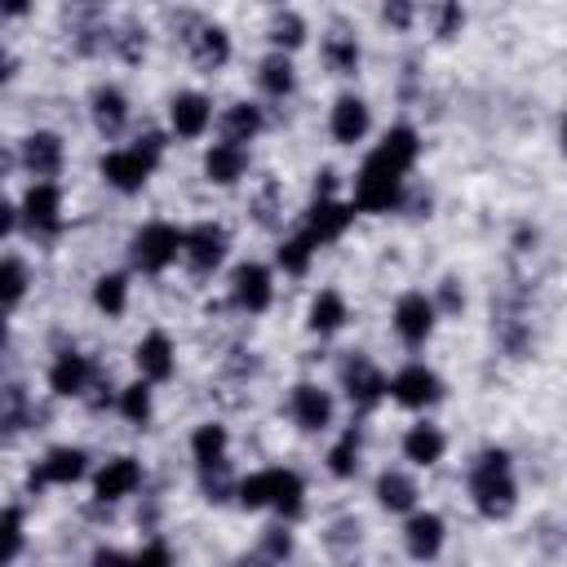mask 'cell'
<instances>
[{
	"instance_id": "6da1fadb",
	"label": "cell",
	"mask_w": 567,
	"mask_h": 567,
	"mask_svg": "<svg viewBox=\"0 0 567 567\" xmlns=\"http://www.w3.org/2000/svg\"><path fill=\"white\" fill-rule=\"evenodd\" d=\"M470 501L483 518H509L518 505V483H514V465L505 447H487L478 452L474 470H470Z\"/></svg>"
},
{
	"instance_id": "7a4b0ae2",
	"label": "cell",
	"mask_w": 567,
	"mask_h": 567,
	"mask_svg": "<svg viewBox=\"0 0 567 567\" xmlns=\"http://www.w3.org/2000/svg\"><path fill=\"white\" fill-rule=\"evenodd\" d=\"M403 168H394L390 159H381L377 151L363 159V168L354 173V208L359 213H390V208H399V199H403Z\"/></svg>"
},
{
	"instance_id": "3957f363",
	"label": "cell",
	"mask_w": 567,
	"mask_h": 567,
	"mask_svg": "<svg viewBox=\"0 0 567 567\" xmlns=\"http://www.w3.org/2000/svg\"><path fill=\"white\" fill-rule=\"evenodd\" d=\"M177 40L186 44V53H190V62H195L199 71H217V66H226V58H230V35H226V27L204 22L199 13H177Z\"/></svg>"
},
{
	"instance_id": "277c9868",
	"label": "cell",
	"mask_w": 567,
	"mask_h": 567,
	"mask_svg": "<svg viewBox=\"0 0 567 567\" xmlns=\"http://www.w3.org/2000/svg\"><path fill=\"white\" fill-rule=\"evenodd\" d=\"M182 244H186V230H177V226H168V221H146V226L128 239V257H133L137 270L159 275L164 266L177 261Z\"/></svg>"
},
{
	"instance_id": "5b68a950",
	"label": "cell",
	"mask_w": 567,
	"mask_h": 567,
	"mask_svg": "<svg viewBox=\"0 0 567 567\" xmlns=\"http://www.w3.org/2000/svg\"><path fill=\"white\" fill-rule=\"evenodd\" d=\"M155 164H159V159H151L142 146H120V151L102 155V177H106L115 190L133 195V190H142V186L151 182Z\"/></svg>"
},
{
	"instance_id": "8992f818",
	"label": "cell",
	"mask_w": 567,
	"mask_h": 567,
	"mask_svg": "<svg viewBox=\"0 0 567 567\" xmlns=\"http://www.w3.org/2000/svg\"><path fill=\"white\" fill-rule=\"evenodd\" d=\"M341 390H346V399H350L359 412L377 408V403H381V394H390L385 377L377 372V363H372L368 354H350V359L341 363Z\"/></svg>"
},
{
	"instance_id": "52a82bcc",
	"label": "cell",
	"mask_w": 567,
	"mask_h": 567,
	"mask_svg": "<svg viewBox=\"0 0 567 567\" xmlns=\"http://www.w3.org/2000/svg\"><path fill=\"white\" fill-rule=\"evenodd\" d=\"M434 319H439V306L425 297V292H403L394 301V332L408 341V346H425L430 332H434Z\"/></svg>"
},
{
	"instance_id": "ba28073f",
	"label": "cell",
	"mask_w": 567,
	"mask_h": 567,
	"mask_svg": "<svg viewBox=\"0 0 567 567\" xmlns=\"http://www.w3.org/2000/svg\"><path fill=\"white\" fill-rule=\"evenodd\" d=\"M390 394H394V403H403V408H430V403L443 399V381H439V372H430L425 363H408V368L394 372Z\"/></svg>"
},
{
	"instance_id": "9c48e42d",
	"label": "cell",
	"mask_w": 567,
	"mask_h": 567,
	"mask_svg": "<svg viewBox=\"0 0 567 567\" xmlns=\"http://www.w3.org/2000/svg\"><path fill=\"white\" fill-rule=\"evenodd\" d=\"M270 297H275V284H270V270H266V266H257V261L235 266V275H230V301H235L239 310L261 315V310L270 306Z\"/></svg>"
},
{
	"instance_id": "30bf717a",
	"label": "cell",
	"mask_w": 567,
	"mask_h": 567,
	"mask_svg": "<svg viewBox=\"0 0 567 567\" xmlns=\"http://www.w3.org/2000/svg\"><path fill=\"white\" fill-rule=\"evenodd\" d=\"M22 221L27 230L35 235H53L62 226V190L53 182H35L27 195H22Z\"/></svg>"
},
{
	"instance_id": "8fae6325",
	"label": "cell",
	"mask_w": 567,
	"mask_h": 567,
	"mask_svg": "<svg viewBox=\"0 0 567 567\" xmlns=\"http://www.w3.org/2000/svg\"><path fill=\"white\" fill-rule=\"evenodd\" d=\"M226 248H230L226 230H221L217 221H199V226H190V230H186L182 257H186L195 270H217V266L226 261Z\"/></svg>"
},
{
	"instance_id": "7c38bea8",
	"label": "cell",
	"mask_w": 567,
	"mask_h": 567,
	"mask_svg": "<svg viewBox=\"0 0 567 567\" xmlns=\"http://www.w3.org/2000/svg\"><path fill=\"white\" fill-rule=\"evenodd\" d=\"M84 470H89L84 447H71V443L49 447L44 461L31 470V492H40L44 483H75V478H84Z\"/></svg>"
},
{
	"instance_id": "4fadbf2b",
	"label": "cell",
	"mask_w": 567,
	"mask_h": 567,
	"mask_svg": "<svg viewBox=\"0 0 567 567\" xmlns=\"http://www.w3.org/2000/svg\"><path fill=\"white\" fill-rule=\"evenodd\" d=\"M137 487H142V465H137L133 456H111V461L97 470V478H93V496H97L102 505H115V501L133 496Z\"/></svg>"
},
{
	"instance_id": "5bb4252c",
	"label": "cell",
	"mask_w": 567,
	"mask_h": 567,
	"mask_svg": "<svg viewBox=\"0 0 567 567\" xmlns=\"http://www.w3.org/2000/svg\"><path fill=\"white\" fill-rule=\"evenodd\" d=\"M443 540H447V527H443L439 514H430V509L408 514V523H403V549H408L416 563H430V558L443 549Z\"/></svg>"
},
{
	"instance_id": "9a60e30c",
	"label": "cell",
	"mask_w": 567,
	"mask_h": 567,
	"mask_svg": "<svg viewBox=\"0 0 567 567\" xmlns=\"http://www.w3.org/2000/svg\"><path fill=\"white\" fill-rule=\"evenodd\" d=\"M22 168H27L35 182L58 177V168H62V137L49 133V128L27 133V137H22Z\"/></svg>"
},
{
	"instance_id": "2e32d148",
	"label": "cell",
	"mask_w": 567,
	"mask_h": 567,
	"mask_svg": "<svg viewBox=\"0 0 567 567\" xmlns=\"http://www.w3.org/2000/svg\"><path fill=\"white\" fill-rule=\"evenodd\" d=\"M288 412H292V421H297L306 434H319V430L332 425V399H328V390H319V385H310V381L292 385Z\"/></svg>"
},
{
	"instance_id": "e0dca14e",
	"label": "cell",
	"mask_w": 567,
	"mask_h": 567,
	"mask_svg": "<svg viewBox=\"0 0 567 567\" xmlns=\"http://www.w3.org/2000/svg\"><path fill=\"white\" fill-rule=\"evenodd\" d=\"M354 204H346V199H315V208H310V217H306V235L315 239V244H332V239H341L346 235V226L354 221Z\"/></svg>"
},
{
	"instance_id": "ac0fdd59",
	"label": "cell",
	"mask_w": 567,
	"mask_h": 567,
	"mask_svg": "<svg viewBox=\"0 0 567 567\" xmlns=\"http://www.w3.org/2000/svg\"><path fill=\"white\" fill-rule=\"evenodd\" d=\"M89 385H93V363H89V354L62 350V354L53 359V368H49V390L62 394V399H80Z\"/></svg>"
},
{
	"instance_id": "d6986e66",
	"label": "cell",
	"mask_w": 567,
	"mask_h": 567,
	"mask_svg": "<svg viewBox=\"0 0 567 567\" xmlns=\"http://www.w3.org/2000/svg\"><path fill=\"white\" fill-rule=\"evenodd\" d=\"M368 124H372V115H368V102H363V97H354V93H341V97L332 102V120H328V128H332V142H341V146H354V142H363Z\"/></svg>"
},
{
	"instance_id": "ffe728a7",
	"label": "cell",
	"mask_w": 567,
	"mask_h": 567,
	"mask_svg": "<svg viewBox=\"0 0 567 567\" xmlns=\"http://www.w3.org/2000/svg\"><path fill=\"white\" fill-rule=\"evenodd\" d=\"M133 363L142 372V381H168L173 368H177V354H173V341L164 332H146L133 350Z\"/></svg>"
},
{
	"instance_id": "44dd1931",
	"label": "cell",
	"mask_w": 567,
	"mask_h": 567,
	"mask_svg": "<svg viewBox=\"0 0 567 567\" xmlns=\"http://www.w3.org/2000/svg\"><path fill=\"white\" fill-rule=\"evenodd\" d=\"M208 120H213V102L204 93H177L168 102V124L177 137H199L208 128Z\"/></svg>"
},
{
	"instance_id": "7402d4cb",
	"label": "cell",
	"mask_w": 567,
	"mask_h": 567,
	"mask_svg": "<svg viewBox=\"0 0 567 567\" xmlns=\"http://www.w3.org/2000/svg\"><path fill=\"white\" fill-rule=\"evenodd\" d=\"M204 173H208V182L230 186V182H239L248 173V151L230 146V142H213L208 155H204Z\"/></svg>"
},
{
	"instance_id": "603a6c76",
	"label": "cell",
	"mask_w": 567,
	"mask_h": 567,
	"mask_svg": "<svg viewBox=\"0 0 567 567\" xmlns=\"http://www.w3.org/2000/svg\"><path fill=\"white\" fill-rule=\"evenodd\" d=\"M270 509L292 523L306 509V483L297 478V470H270Z\"/></svg>"
},
{
	"instance_id": "cb8c5ba5",
	"label": "cell",
	"mask_w": 567,
	"mask_h": 567,
	"mask_svg": "<svg viewBox=\"0 0 567 567\" xmlns=\"http://www.w3.org/2000/svg\"><path fill=\"white\" fill-rule=\"evenodd\" d=\"M226 447H230V439H226V425H199L195 434H190V456H195V465H199V474L204 470H221V465H230L226 461Z\"/></svg>"
},
{
	"instance_id": "d4e9b609",
	"label": "cell",
	"mask_w": 567,
	"mask_h": 567,
	"mask_svg": "<svg viewBox=\"0 0 567 567\" xmlns=\"http://www.w3.org/2000/svg\"><path fill=\"white\" fill-rule=\"evenodd\" d=\"M346 319H350V310H346V297H341L337 288H323V292H315V301H310V310H306V323H310V332L328 337V332H337Z\"/></svg>"
},
{
	"instance_id": "484cf974",
	"label": "cell",
	"mask_w": 567,
	"mask_h": 567,
	"mask_svg": "<svg viewBox=\"0 0 567 567\" xmlns=\"http://www.w3.org/2000/svg\"><path fill=\"white\" fill-rule=\"evenodd\" d=\"M443 447H447V439H443V430L430 425V421H421V425H412V430L403 434V456H408L412 465H434V461H443Z\"/></svg>"
},
{
	"instance_id": "4316f807",
	"label": "cell",
	"mask_w": 567,
	"mask_h": 567,
	"mask_svg": "<svg viewBox=\"0 0 567 567\" xmlns=\"http://www.w3.org/2000/svg\"><path fill=\"white\" fill-rule=\"evenodd\" d=\"M377 501H381V509H390V514H416V483H412L403 470H385V474L377 478Z\"/></svg>"
},
{
	"instance_id": "83f0119b",
	"label": "cell",
	"mask_w": 567,
	"mask_h": 567,
	"mask_svg": "<svg viewBox=\"0 0 567 567\" xmlns=\"http://www.w3.org/2000/svg\"><path fill=\"white\" fill-rule=\"evenodd\" d=\"M124 120H128V97H124L120 89H111V84L93 89V124H97L106 137H115V133L124 128Z\"/></svg>"
},
{
	"instance_id": "f1b7e54d",
	"label": "cell",
	"mask_w": 567,
	"mask_h": 567,
	"mask_svg": "<svg viewBox=\"0 0 567 567\" xmlns=\"http://www.w3.org/2000/svg\"><path fill=\"white\" fill-rule=\"evenodd\" d=\"M257 133H261V111H257L252 102H235V106L221 115V142L244 146V142H252Z\"/></svg>"
},
{
	"instance_id": "f546056e",
	"label": "cell",
	"mask_w": 567,
	"mask_h": 567,
	"mask_svg": "<svg viewBox=\"0 0 567 567\" xmlns=\"http://www.w3.org/2000/svg\"><path fill=\"white\" fill-rule=\"evenodd\" d=\"M257 84H261L270 97H288L292 84H297V71H292L288 53H270V58H261V66H257Z\"/></svg>"
},
{
	"instance_id": "4dcf8cb0",
	"label": "cell",
	"mask_w": 567,
	"mask_h": 567,
	"mask_svg": "<svg viewBox=\"0 0 567 567\" xmlns=\"http://www.w3.org/2000/svg\"><path fill=\"white\" fill-rule=\"evenodd\" d=\"M323 62H328L332 75H354V71H359V44H354V35L332 31V35L323 40Z\"/></svg>"
},
{
	"instance_id": "1f68e13d",
	"label": "cell",
	"mask_w": 567,
	"mask_h": 567,
	"mask_svg": "<svg viewBox=\"0 0 567 567\" xmlns=\"http://www.w3.org/2000/svg\"><path fill=\"white\" fill-rule=\"evenodd\" d=\"M93 306L102 310V315H124V306H128V279L124 275H102L97 284H93Z\"/></svg>"
},
{
	"instance_id": "d6a6232c",
	"label": "cell",
	"mask_w": 567,
	"mask_h": 567,
	"mask_svg": "<svg viewBox=\"0 0 567 567\" xmlns=\"http://www.w3.org/2000/svg\"><path fill=\"white\" fill-rule=\"evenodd\" d=\"M115 408H120V416L124 421H133V425H146L151 421V381H133V385H124L120 390V399H115Z\"/></svg>"
},
{
	"instance_id": "836d02e7",
	"label": "cell",
	"mask_w": 567,
	"mask_h": 567,
	"mask_svg": "<svg viewBox=\"0 0 567 567\" xmlns=\"http://www.w3.org/2000/svg\"><path fill=\"white\" fill-rule=\"evenodd\" d=\"M306 40V22H301V13H292V9H279L275 18H270V44H275V53H284V49H297Z\"/></svg>"
},
{
	"instance_id": "e575fe53",
	"label": "cell",
	"mask_w": 567,
	"mask_h": 567,
	"mask_svg": "<svg viewBox=\"0 0 567 567\" xmlns=\"http://www.w3.org/2000/svg\"><path fill=\"white\" fill-rule=\"evenodd\" d=\"M359 447H363L359 430H346V434L332 443V452H328V470H332L337 478H350V474L359 470Z\"/></svg>"
},
{
	"instance_id": "d590c367",
	"label": "cell",
	"mask_w": 567,
	"mask_h": 567,
	"mask_svg": "<svg viewBox=\"0 0 567 567\" xmlns=\"http://www.w3.org/2000/svg\"><path fill=\"white\" fill-rule=\"evenodd\" d=\"M315 248H319V244L301 230V235H292V239H284V244H279V266H284L288 275H306V270H310Z\"/></svg>"
},
{
	"instance_id": "8d00e7d4",
	"label": "cell",
	"mask_w": 567,
	"mask_h": 567,
	"mask_svg": "<svg viewBox=\"0 0 567 567\" xmlns=\"http://www.w3.org/2000/svg\"><path fill=\"white\" fill-rule=\"evenodd\" d=\"M235 501H239L244 509H266V505H270V470H257V474L239 478Z\"/></svg>"
},
{
	"instance_id": "74e56055",
	"label": "cell",
	"mask_w": 567,
	"mask_h": 567,
	"mask_svg": "<svg viewBox=\"0 0 567 567\" xmlns=\"http://www.w3.org/2000/svg\"><path fill=\"white\" fill-rule=\"evenodd\" d=\"M252 217L261 221V226H275L279 221V182L275 177H266L261 186H257V195H252Z\"/></svg>"
},
{
	"instance_id": "f35d334b",
	"label": "cell",
	"mask_w": 567,
	"mask_h": 567,
	"mask_svg": "<svg viewBox=\"0 0 567 567\" xmlns=\"http://www.w3.org/2000/svg\"><path fill=\"white\" fill-rule=\"evenodd\" d=\"M111 49H115L124 62H142V53H146V27L124 22V27H120V35L111 40Z\"/></svg>"
},
{
	"instance_id": "ab89813d",
	"label": "cell",
	"mask_w": 567,
	"mask_h": 567,
	"mask_svg": "<svg viewBox=\"0 0 567 567\" xmlns=\"http://www.w3.org/2000/svg\"><path fill=\"white\" fill-rule=\"evenodd\" d=\"M261 554H266L270 563H284V558L292 554V532H288V523H275V527L261 532Z\"/></svg>"
},
{
	"instance_id": "60d3db41",
	"label": "cell",
	"mask_w": 567,
	"mask_h": 567,
	"mask_svg": "<svg viewBox=\"0 0 567 567\" xmlns=\"http://www.w3.org/2000/svg\"><path fill=\"white\" fill-rule=\"evenodd\" d=\"M425 18L434 22V35H456L461 27H465V13H461V4H434V9H425Z\"/></svg>"
},
{
	"instance_id": "b9f144b4",
	"label": "cell",
	"mask_w": 567,
	"mask_h": 567,
	"mask_svg": "<svg viewBox=\"0 0 567 567\" xmlns=\"http://www.w3.org/2000/svg\"><path fill=\"white\" fill-rule=\"evenodd\" d=\"M4 306L13 310L18 301H22V292H27V266L18 261V257H4Z\"/></svg>"
},
{
	"instance_id": "7bdbcfd3",
	"label": "cell",
	"mask_w": 567,
	"mask_h": 567,
	"mask_svg": "<svg viewBox=\"0 0 567 567\" xmlns=\"http://www.w3.org/2000/svg\"><path fill=\"white\" fill-rule=\"evenodd\" d=\"M22 416H27V394H22V385H4V412H0L4 430L18 434V430H22Z\"/></svg>"
},
{
	"instance_id": "ee69618b",
	"label": "cell",
	"mask_w": 567,
	"mask_h": 567,
	"mask_svg": "<svg viewBox=\"0 0 567 567\" xmlns=\"http://www.w3.org/2000/svg\"><path fill=\"white\" fill-rule=\"evenodd\" d=\"M18 549H22V509L9 505L4 509V567L18 558Z\"/></svg>"
},
{
	"instance_id": "f6af8a7d",
	"label": "cell",
	"mask_w": 567,
	"mask_h": 567,
	"mask_svg": "<svg viewBox=\"0 0 567 567\" xmlns=\"http://www.w3.org/2000/svg\"><path fill=\"white\" fill-rule=\"evenodd\" d=\"M133 567H173V554H168L164 540H151V545H142L133 554Z\"/></svg>"
},
{
	"instance_id": "bcb514c9",
	"label": "cell",
	"mask_w": 567,
	"mask_h": 567,
	"mask_svg": "<svg viewBox=\"0 0 567 567\" xmlns=\"http://www.w3.org/2000/svg\"><path fill=\"white\" fill-rule=\"evenodd\" d=\"M381 18H385L390 27H408V22L416 18V9H412V4H403V0H394V4H385V9H381Z\"/></svg>"
},
{
	"instance_id": "7dc6e473",
	"label": "cell",
	"mask_w": 567,
	"mask_h": 567,
	"mask_svg": "<svg viewBox=\"0 0 567 567\" xmlns=\"http://www.w3.org/2000/svg\"><path fill=\"white\" fill-rule=\"evenodd\" d=\"M439 306H443L447 315H456V310L465 306V297L456 292V279H443V288H439Z\"/></svg>"
},
{
	"instance_id": "c3c4849f",
	"label": "cell",
	"mask_w": 567,
	"mask_h": 567,
	"mask_svg": "<svg viewBox=\"0 0 567 567\" xmlns=\"http://www.w3.org/2000/svg\"><path fill=\"white\" fill-rule=\"evenodd\" d=\"M93 567H133V558L120 554V549H97L93 554Z\"/></svg>"
},
{
	"instance_id": "681fc988",
	"label": "cell",
	"mask_w": 567,
	"mask_h": 567,
	"mask_svg": "<svg viewBox=\"0 0 567 567\" xmlns=\"http://www.w3.org/2000/svg\"><path fill=\"white\" fill-rule=\"evenodd\" d=\"M230 567H270V558H266V554L257 549V554H244V558H235Z\"/></svg>"
},
{
	"instance_id": "f907efd6",
	"label": "cell",
	"mask_w": 567,
	"mask_h": 567,
	"mask_svg": "<svg viewBox=\"0 0 567 567\" xmlns=\"http://www.w3.org/2000/svg\"><path fill=\"white\" fill-rule=\"evenodd\" d=\"M558 146H563V155H567V115H563V124H558Z\"/></svg>"
}]
</instances>
